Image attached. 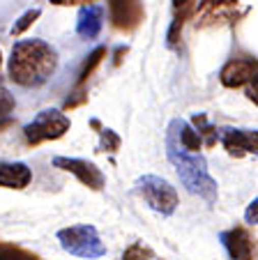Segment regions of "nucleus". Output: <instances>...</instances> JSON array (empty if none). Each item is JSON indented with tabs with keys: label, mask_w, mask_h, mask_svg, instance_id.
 Instances as JSON below:
<instances>
[{
	"label": "nucleus",
	"mask_w": 258,
	"mask_h": 260,
	"mask_svg": "<svg viewBox=\"0 0 258 260\" xmlns=\"http://www.w3.org/2000/svg\"><path fill=\"white\" fill-rule=\"evenodd\" d=\"M166 154L176 168L182 187H187V191L194 193V196L203 198L205 203L214 205L217 203V182L210 175L208 161H205L203 154L187 152L180 145V141H178V118L170 120L168 129H166Z\"/></svg>",
	"instance_id": "f257e3e1"
},
{
	"label": "nucleus",
	"mask_w": 258,
	"mask_h": 260,
	"mask_svg": "<svg viewBox=\"0 0 258 260\" xmlns=\"http://www.w3.org/2000/svg\"><path fill=\"white\" fill-rule=\"evenodd\" d=\"M58 69V51L42 40H21L12 49L10 79L23 88L46 83Z\"/></svg>",
	"instance_id": "f03ea898"
},
{
	"label": "nucleus",
	"mask_w": 258,
	"mask_h": 260,
	"mask_svg": "<svg viewBox=\"0 0 258 260\" xmlns=\"http://www.w3.org/2000/svg\"><path fill=\"white\" fill-rule=\"evenodd\" d=\"M58 240L67 253L78 255V258H102V255H106V244L102 242L97 228L88 226V223L63 228L58 233Z\"/></svg>",
	"instance_id": "7ed1b4c3"
},
{
	"label": "nucleus",
	"mask_w": 258,
	"mask_h": 260,
	"mask_svg": "<svg viewBox=\"0 0 258 260\" xmlns=\"http://www.w3.org/2000/svg\"><path fill=\"white\" fill-rule=\"evenodd\" d=\"M136 189H138V193L143 196V201H146L155 212H159V214L170 216L173 212L178 210V203H180L178 191H176V187H173L170 182L164 180V177L143 175L141 180L136 182Z\"/></svg>",
	"instance_id": "20e7f679"
},
{
	"label": "nucleus",
	"mask_w": 258,
	"mask_h": 260,
	"mask_svg": "<svg viewBox=\"0 0 258 260\" xmlns=\"http://www.w3.org/2000/svg\"><path fill=\"white\" fill-rule=\"evenodd\" d=\"M69 132V118L58 111V108H49L42 111L30 124L23 127V136L28 145H39L46 141H58Z\"/></svg>",
	"instance_id": "39448f33"
},
{
	"label": "nucleus",
	"mask_w": 258,
	"mask_h": 260,
	"mask_svg": "<svg viewBox=\"0 0 258 260\" xmlns=\"http://www.w3.org/2000/svg\"><path fill=\"white\" fill-rule=\"evenodd\" d=\"M53 166L60 171H67L76 177L81 184H85L93 191H102L106 180H104V173L95 166L88 159H76V157H53Z\"/></svg>",
	"instance_id": "423d86ee"
},
{
	"label": "nucleus",
	"mask_w": 258,
	"mask_h": 260,
	"mask_svg": "<svg viewBox=\"0 0 258 260\" xmlns=\"http://www.w3.org/2000/svg\"><path fill=\"white\" fill-rule=\"evenodd\" d=\"M217 138L226 147L231 157L256 154L258 150V132L256 129H217Z\"/></svg>",
	"instance_id": "0eeeda50"
},
{
	"label": "nucleus",
	"mask_w": 258,
	"mask_h": 260,
	"mask_svg": "<svg viewBox=\"0 0 258 260\" xmlns=\"http://www.w3.org/2000/svg\"><path fill=\"white\" fill-rule=\"evenodd\" d=\"M221 242L233 260H256V240L249 235L247 228H231L221 235Z\"/></svg>",
	"instance_id": "6e6552de"
},
{
	"label": "nucleus",
	"mask_w": 258,
	"mask_h": 260,
	"mask_svg": "<svg viewBox=\"0 0 258 260\" xmlns=\"http://www.w3.org/2000/svg\"><path fill=\"white\" fill-rule=\"evenodd\" d=\"M108 14L118 30H134L143 21V7L136 0H108Z\"/></svg>",
	"instance_id": "1a4fd4ad"
},
{
	"label": "nucleus",
	"mask_w": 258,
	"mask_h": 260,
	"mask_svg": "<svg viewBox=\"0 0 258 260\" xmlns=\"http://www.w3.org/2000/svg\"><path fill=\"white\" fill-rule=\"evenodd\" d=\"M256 79V60H231L224 64L219 81L224 88H242Z\"/></svg>",
	"instance_id": "9d476101"
},
{
	"label": "nucleus",
	"mask_w": 258,
	"mask_h": 260,
	"mask_svg": "<svg viewBox=\"0 0 258 260\" xmlns=\"http://www.w3.org/2000/svg\"><path fill=\"white\" fill-rule=\"evenodd\" d=\"M33 180V171L21 161H0V187L25 189Z\"/></svg>",
	"instance_id": "9b49d317"
},
{
	"label": "nucleus",
	"mask_w": 258,
	"mask_h": 260,
	"mask_svg": "<svg viewBox=\"0 0 258 260\" xmlns=\"http://www.w3.org/2000/svg\"><path fill=\"white\" fill-rule=\"evenodd\" d=\"M104 23V7L102 5H85L81 7L76 19V32L83 40H95Z\"/></svg>",
	"instance_id": "f8f14e48"
},
{
	"label": "nucleus",
	"mask_w": 258,
	"mask_h": 260,
	"mask_svg": "<svg viewBox=\"0 0 258 260\" xmlns=\"http://www.w3.org/2000/svg\"><path fill=\"white\" fill-rule=\"evenodd\" d=\"M178 141H180V145L185 147L187 152H198L200 145H203V141H200V136L196 134V129H191L189 124L180 118H178Z\"/></svg>",
	"instance_id": "ddd939ff"
},
{
	"label": "nucleus",
	"mask_w": 258,
	"mask_h": 260,
	"mask_svg": "<svg viewBox=\"0 0 258 260\" xmlns=\"http://www.w3.org/2000/svg\"><path fill=\"white\" fill-rule=\"evenodd\" d=\"M238 5V0H200V19H217L224 10Z\"/></svg>",
	"instance_id": "4468645a"
},
{
	"label": "nucleus",
	"mask_w": 258,
	"mask_h": 260,
	"mask_svg": "<svg viewBox=\"0 0 258 260\" xmlns=\"http://www.w3.org/2000/svg\"><path fill=\"white\" fill-rule=\"evenodd\" d=\"M0 260H39L35 253H30L28 249H21L16 244L0 240Z\"/></svg>",
	"instance_id": "2eb2a0df"
},
{
	"label": "nucleus",
	"mask_w": 258,
	"mask_h": 260,
	"mask_svg": "<svg viewBox=\"0 0 258 260\" xmlns=\"http://www.w3.org/2000/svg\"><path fill=\"white\" fill-rule=\"evenodd\" d=\"M93 127L99 129V152H116L120 147V136H118L113 129H102L97 120H93Z\"/></svg>",
	"instance_id": "dca6fc26"
},
{
	"label": "nucleus",
	"mask_w": 258,
	"mask_h": 260,
	"mask_svg": "<svg viewBox=\"0 0 258 260\" xmlns=\"http://www.w3.org/2000/svg\"><path fill=\"white\" fill-rule=\"evenodd\" d=\"M104 55H106V49H104V46H99V49H95L93 53L88 55V62L83 64L81 74H78V85H83V83H85V81L90 79V74H93L95 69H97V64L104 60Z\"/></svg>",
	"instance_id": "f3484780"
},
{
	"label": "nucleus",
	"mask_w": 258,
	"mask_h": 260,
	"mask_svg": "<svg viewBox=\"0 0 258 260\" xmlns=\"http://www.w3.org/2000/svg\"><path fill=\"white\" fill-rule=\"evenodd\" d=\"M194 124L198 127V132H196V134H198V136L203 134L208 145H214V143H217V129L208 124V115H205V113H196L194 115Z\"/></svg>",
	"instance_id": "a211bd4d"
},
{
	"label": "nucleus",
	"mask_w": 258,
	"mask_h": 260,
	"mask_svg": "<svg viewBox=\"0 0 258 260\" xmlns=\"http://www.w3.org/2000/svg\"><path fill=\"white\" fill-rule=\"evenodd\" d=\"M152 255L155 253H152L150 246H146L143 242H134V244L122 253V260H150Z\"/></svg>",
	"instance_id": "6ab92c4d"
},
{
	"label": "nucleus",
	"mask_w": 258,
	"mask_h": 260,
	"mask_svg": "<svg viewBox=\"0 0 258 260\" xmlns=\"http://www.w3.org/2000/svg\"><path fill=\"white\" fill-rule=\"evenodd\" d=\"M39 14H42L39 10H30V12H25V14L14 23V28H12V35H16V37H19V35H23L25 30H28L30 25H33L35 21L39 19Z\"/></svg>",
	"instance_id": "aec40b11"
},
{
	"label": "nucleus",
	"mask_w": 258,
	"mask_h": 260,
	"mask_svg": "<svg viewBox=\"0 0 258 260\" xmlns=\"http://www.w3.org/2000/svg\"><path fill=\"white\" fill-rule=\"evenodd\" d=\"M12 111H14V97L0 85V118H5Z\"/></svg>",
	"instance_id": "412c9836"
},
{
	"label": "nucleus",
	"mask_w": 258,
	"mask_h": 260,
	"mask_svg": "<svg viewBox=\"0 0 258 260\" xmlns=\"http://www.w3.org/2000/svg\"><path fill=\"white\" fill-rule=\"evenodd\" d=\"M244 219H247V223H256V219H258V201H256V198H253V201L249 203Z\"/></svg>",
	"instance_id": "4be33fe9"
},
{
	"label": "nucleus",
	"mask_w": 258,
	"mask_h": 260,
	"mask_svg": "<svg viewBox=\"0 0 258 260\" xmlns=\"http://www.w3.org/2000/svg\"><path fill=\"white\" fill-rule=\"evenodd\" d=\"M53 5H78V3H95V0H51Z\"/></svg>",
	"instance_id": "5701e85b"
},
{
	"label": "nucleus",
	"mask_w": 258,
	"mask_h": 260,
	"mask_svg": "<svg viewBox=\"0 0 258 260\" xmlns=\"http://www.w3.org/2000/svg\"><path fill=\"white\" fill-rule=\"evenodd\" d=\"M187 3H189V0H173V5H176L178 10H180V7H187Z\"/></svg>",
	"instance_id": "b1692460"
},
{
	"label": "nucleus",
	"mask_w": 258,
	"mask_h": 260,
	"mask_svg": "<svg viewBox=\"0 0 258 260\" xmlns=\"http://www.w3.org/2000/svg\"><path fill=\"white\" fill-rule=\"evenodd\" d=\"M10 124H12V122H10V120H5V122H0V129H5V127H10Z\"/></svg>",
	"instance_id": "393cba45"
},
{
	"label": "nucleus",
	"mask_w": 258,
	"mask_h": 260,
	"mask_svg": "<svg viewBox=\"0 0 258 260\" xmlns=\"http://www.w3.org/2000/svg\"><path fill=\"white\" fill-rule=\"evenodd\" d=\"M0 62H3V55H0Z\"/></svg>",
	"instance_id": "a878e982"
}]
</instances>
